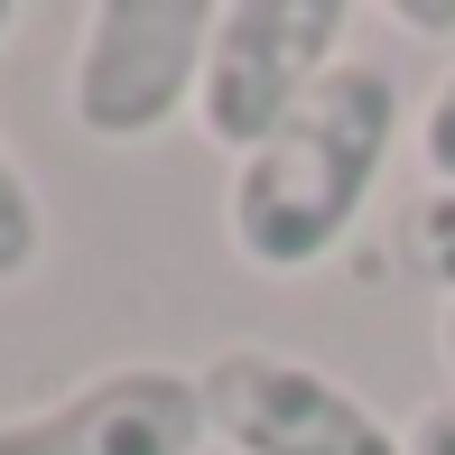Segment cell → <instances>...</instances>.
Returning <instances> with one entry per match:
<instances>
[{
  "label": "cell",
  "mask_w": 455,
  "mask_h": 455,
  "mask_svg": "<svg viewBox=\"0 0 455 455\" xmlns=\"http://www.w3.org/2000/svg\"><path fill=\"white\" fill-rule=\"evenodd\" d=\"M400 131H419L400 102V75L371 66V56H344L251 158H233L223 233H233L242 270H260V279L325 270L354 242V223L371 214V186H381Z\"/></svg>",
  "instance_id": "obj_1"
},
{
  "label": "cell",
  "mask_w": 455,
  "mask_h": 455,
  "mask_svg": "<svg viewBox=\"0 0 455 455\" xmlns=\"http://www.w3.org/2000/svg\"><path fill=\"white\" fill-rule=\"evenodd\" d=\"M214 56V0H93L66 66V112L102 149H140L196 112Z\"/></svg>",
  "instance_id": "obj_2"
},
{
  "label": "cell",
  "mask_w": 455,
  "mask_h": 455,
  "mask_svg": "<svg viewBox=\"0 0 455 455\" xmlns=\"http://www.w3.org/2000/svg\"><path fill=\"white\" fill-rule=\"evenodd\" d=\"M344 37H354L344 0H223L214 10V56H204V93H196V131L214 149L251 158L344 66Z\"/></svg>",
  "instance_id": "obj_3"
},
{
  "label": "cell",
  "mask_w": 455,
  "mask_h": 455,
  "mask_svg": "<svg viewBox=\"0 0 455 455\" xmlns=\"http://www.w3.org/2000/svg\"><path fill=\"white\" fill-rule=\"evenodd\" d=\"M196 381L223 455H409V437L354 381H335L307 354H279V344H223Z\"/></svg>",
  "instance_id": "obj_4"
},
{
  "label": "cell",
  "mask_w": 455,
  "mask_h": 455,
  "mask_svg": "<svg viewBox=\"0 0 455 455\" xmlns=\"http://www.w3.org/2000/svg\"><path fill=\"white\" fill-rule=\"evenodd\" d=\"M204 381L177 363H112L56 390L47 409H10L0 455H204Z\"/></svg>",
  "instance_id": "obj_5"
},
{
  "label": "cell",
  "mask_w": 455,
  "mask_h": 455,
  "mask_svg": "<svg viewBox=\"0 0 455 455\" xmlns=\"http://www.w3.org/2000/svg\"><path fill=\"white\" fill-rule=\"evenodd\" d=\"M37 260H47V204H37L28 168H19L10 140H0V288L37 279Z\"/></svg>",
  "instance_id": "obj_6"
},
{
  "label": "cell",
  "mask_w": 455,
  "mask_h": 455,
  "mask_svg": "<svg viewBox=\"0 0 455 455\" xmlns=\"http://www.w3.org/2000/svg\"><path fill=\"white\" fill-rule=\"evenodd\" d=\"M400 260L437 288V307L455 298V186H427V196H409L400 214Z\"/></svg>",
  "instance_id": "obj_7"
},
{
  "label": "cell",
  "mask_w": 455,
  "mask_h": 455,
  "mask_svg": "<svg viewBox=\"0 0 455 455\" xmlns=\"http://www.w3.org/2000/svg\"><path fill=\"white\" fill-rule=\"evenodd\" d=\"M419 168H427V186H455V66L437 75V93L419 102Z\"/></svg>",
  "instance_id": "obj_8"
},
{
  "label": "cell",
  "mask_w": 455,
  "mask_h": 455,
  "mask_svg": "<svg viewBox=\"0 0 455 455\" xmlns=\"http://www.w3.org/2000/svg\"><path fill=\"white\" fill-rule=\"evenodd\" d=\"M400 437H409V455H455V400L409 409V419H400Z\"/></svg>",
  "instance_id": "obj_9"
},
{
  "label": "cell",
  "mask_w": 455,
  "mask_h": 455,
  "mask_svg": "<svg viewBox=\"0 0 455 455\" xmlns=\"http://www.w3.org/2000/svg\"><path fill=\"white\" fill-rule=\"evenodd\" d=\"M390 28H409V37H455V0H400Z\"/></svg>",
  "instance_id": "obj_10"
},
{
  "label": "cell",
  "mask_w": 455,
  "mask_h": 455,
  "mask_svg": "<svg viewBox=\"0 0 455 455\" xmlns=\"http://www.w3.org/2000/svg\"><path fill=\"white\" fill-rule=\"evenodd\" d=\"M437 363H446V400H455V298L437 307Z\"/></svg>",
  "instance_id": "obj_11"
},
{
  "label": "cell",
  "mask_w": 455,
  "mask_h": 455,
  "mask_svg": "<svg viewBox=\"0 0 455 455\" xmlns=\"http://www.w3.org/2000/svg\"><path fill=\"white\" fill-rule=\"evenodd\" d=\"M10 37H19V0H0V47H10Z\"/></svg>",
  "instance_id": "obj_12"
}]
</instances>
